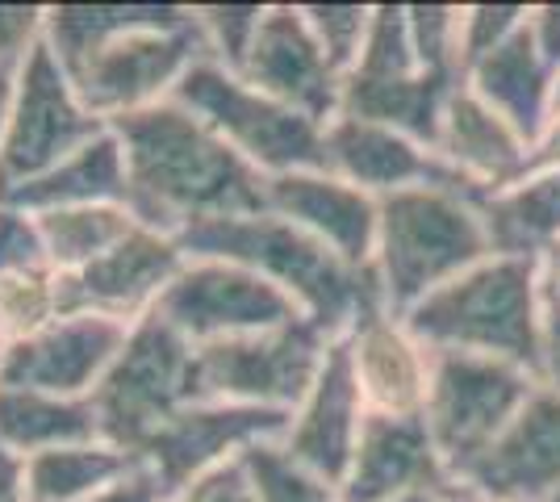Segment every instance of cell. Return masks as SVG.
<instances>
[{"mask_svg":"<svg viewBox=\"0 0 560 502\" xmlns=\"http://www.w3.org/2000/svg\"><path fill=\"white\" fill-rule=\"evenodd\" d=\"M172 101H180L188 114L210 126L238 160L256 167L264 180L323 167V130L318 121L293 114L289 105L259 93L238 72H226L210 59H197Z\"/></svg>","mask_w":560,"mask_h":502,"instance_id":"obj_7","label":"cell"},{"mask_svg":"<svg viewBox=\"0 0 560 502\" xmlns=\"http://www.w3.org/2000/svg\"><path fill=\"white\" fill-rule=\"evenodd\" d=\"M468 93L486 101L498 118H506L536 151L539 135L548 130V89H552V63L539 55L532 30L523 25L486 59H477L465 72Z\"/></svg>","mask_w":560,"mask_h":502,"instance_id":"obj_23","label":"cell"},{"mask_svg":"<svg viewBox=\"0 0 560 502\" xmlns=\"http://www.w3.org/2000/svg\"><path fill=\"white\" fill-rule=\"evenodd\" d=\"M180 247L185 256H218L252 268L330 339H339L364 311L385 306L369 268L339 260L330 247L272 210L206 222L188 231Z\"/></svg>","mask_w":560,"mask_h":502,"instance_id":"obj_3","label":"cell"},{"mask_svg":"<svg viewBox=\"0 0 560 502\" xmlns=\"http://www.w3.org/2000/svg\"><path fill=\"white\" fill-rule=\"evenodd\" d=\"M444 486H452V478L427 435L422 415H369L348 474L339 481V502H394Z\"/></svg>","mask_w":560,"mask_h":502,"instance_id":"obj_21","label":"cell"},{"mask_svg":"<svg viewBox=\"0 0 560 502\" xmlns=\"http://www.w3.org/2000/svg\"><path fill=\"white\" fill-rule=\"evenodd\" d=\"M431 151L477 197L506 189L532 167V143L506 118H498L486 101L468 93L465 84H456L447 96Z\"/></svg>","mask_w":560,"mask_h":502,"instance_id":"obj_22","label":"cell"},{"mask_svg":"<svg viewBox=\"0 0 560 502\" xmlns=\"http://www.w3.org/2000/svg\"><path fill=\"white\" fill-rule=\"evenodd\" d=\"M401 318L435 357L460 352V357L511 360L523 369H536L539 318H544L539 260L493 252L435 293H427Z\"/></svg>","mask_w":560,"mask_h":502,"instance_id":"obj_4","label":"cell"},{"mask_svg":"<svg viewBox=\"0 0 560 502\" xmlns=\"http://www.w3.org/2000/svg\"><path fill=\"white\" fill-rule=\"evenodd\" d=\"M47 4H0V72H18L43 43Z\"/></svg>","mask_w":560,"mask_h":502,"instance_id":"obj_38","label":"cell"},{"mask_svg":"<svg viewBox=\"0 0 560 502\" xmlns=\"http://www.w3.org/2000/svg\"><path fill=\"white\" fill-rule=\"evenodd\" d=\"M259 502H339V490L302 469L280 444H259L243 456Z\"/></svg>","mask_w":560,"mask_h":502,"instance_id":"obj_33","label":"cell"},{"mask_svg":"<svg viewBox=\"0 0 560 502\" xmlns=\"http://www.w3.org/2000/svg\"><path fill=\"white\" fill-rule=\"evenodd\" d=\"M364 419H369V407H364L360 389L351 382L348 357H343V348L335 339L314 385L305 389L302 402L289 410V423H284V435L277 444L302 469L318 474V478L339 490V481H343L351 465V453L360 444Z\"/></svg>","mask_w":560,"mask_h":502,"instance_id":"obj_19","label":"cell"},{"mask_svg":"<svg viewBox=\"0 0 560 502\" xmlns=\"http://www.w3.org/2000/svg\"><path fill=\"white\" fill-rule=\"evenodd\" d=\"M38 218V235L47 264L59 277H71L80 268L101 260L109 247L126 240L139 218L126 201H96V206H68V210H43Z\"/></svg>","mask_w":560,"mask_h":502,"instance_id":"obj_29","label":"cell"},{"mask_svg":"<svg viewBox=\"0 0 560 502\" xmlns=\"http://www.w3.org/2000/svg\"><path fill=\"white\" fill-rule=\"evenodd\" d=\"M38 264H47L43 235H38V218L30 214V210H22L18 201L0 197V272L38 268Z\"/></svg>","mask_w":560,"mask_h":502,"instance_id":"obj_37","label":"cell"},{"mask_svg":"<svg viewBox=\"0 0 560 502\" xmlns=\"http://www.w3.org/2000/svg\"><path fill=\"white\" fill-rule=\"evenodd\" d=\"M452 89H456V80L427 72L401 75V80H360V75H348L335 118L376 121V126L401 130V135H410V139L431 147Z\"/></svg>","mask_w":560,"mask_h":502,"instance_id":"obj_26","label":"cell"},{"mask_svg":"<svg viewBox=\"0 0 560 502\" xmlns=\"http://www.w3.org/2000/svg\"><path fill=\"white\" fill-rule=\"evenodd\" d=\"M43 43L105 126L172 101L188 68L206 59L192 4L151 0L47 4Z\"/></svg>","mask_w":560,"mask_h":502,"instance_id":"obj_1","label":"cell"},{"mask_svg":"<svg viewBox=\"0 0 560 502\" xmlns=\"http://www.w3.org/2000/svg\"><path fill=\"white\" fill-rule=\"evenodd\" d=\"M59 272L38 264V268H13L0 272V348L18 343L50 318H59Z\"/></svg>","mask_w":560,"mask_h":502,"instance_id":"obj_30","label":"cell"},{"mask_svg":"<svg viewBox=\"0 0 560 502\" xmlns=\"http://www.w3.org/2000/svg\"><path fill=\"white\" fill-rule=\"evenodd\" d=\"M13 75L18 72H0V143H4V121H9V101H13Z\"/></svg>","mask_w":560,"mask_h":502,"instance_id":"obj_46","label":"cell"},{"mask_svg":"<svg viewBox=\"0 0 560 502\" xmlns=\"http://www.w3.org/2000/svg\"><path fill=\"white\" fill-rule=\"evenodd\" d=\"M339 348L348 357L351 382L360 389L369 415H397V419L422 415L435 352L406 327L401 314L385 306L364 311L339 335Z\"/></svg>","mask_w":560,"mask_h":502,"instance_id":"obj_15","label":"cell"},{"mask_svg":"<svg viewBox=\"0 0 560 502\" xmlns=\"http://www.w3.org/2000/svg\"><path fill=\"white\" fill-rule=\"evenodd\" d=\"M264 210L289 218L293 226H302L305 235H314L339 260L355 268H369L373 260L381 201L327 167H302V172L272 176L264 189Z\"/></svg>","mask_w":560,"mask_h":502,"instance_id":"obj_18","label":"cell"},{"mask_svg":"<svg viewBox=\"0 0 560 502\" xmlns=\"http://www.w3.org/2000/svg\"><path fill=\"white\" fill-rule=\"evenodd\" d=\"M126 160V206L142 226L185 240L188 231L264 210L268 180L180 101L114 121Z\"/></svg>","mask_w":560,"mask_h":502,"instance_id":"obj_2","label":"cell"},{"mask_svg":"<svg viewBox=\"0 0 560 502\" xmlns=\"http://www.w3.org/2000/svg\"><path fill=\"white\" fill-rule=\"evenodd\" d=\"M180 268H185L180 240L139 222L101 260L71 277H59V306L63 314H96L121 327H135L147 314L160 311V297Z\"/></svg>","mask_w":560,"mask_h":502,"instance_id":"obj_13","label":"cell"},{"mask_svg":"<svg viewBox=\"0 0 560 502\" xmlns=\"http://www.w3.org/2000/svg\"><path fill=\"white\" fill-rule=\"evenodd\" d=\"M536 385L539 382L532 377V369L511 364V360L460 357V352L435 357L422 423L444 460L447 478L456 481L490 448L502 435V428L532 398Z\"/></svg>","mask_w":560,"mask_h":502,"instance_id":"obj_8","label":"cell"},{"mask_svg":"<svg viewBox=\"0 0 560 502\" xmlns=\"http://www.w3.org/2000/svg\"><path fill=\"white\" fill-rule=\"evenodd\" d=\"M527 30L536 38L539 55L560 68V4H532L527 9Z\"/></svg>","mask_w":560,"mask_h":502,"instance_id":"obj_41","label":"cell"},{"mask_svg":"<svg viewBox=\"0 0 560 502\" xmlns=\"http://www.w3.org/2000/svg\"><path fill=\"white\" fill-rule=\"evenodd\" d=\"M264 13L268 4H192V25H197L206 59L226 72H243L247 55L256 47Z\"/></svg>","mask_w":560,"mask_h":502,"instance_id":"obj_31","label":"cell"},{"mask_svg":"<svg viewBox=\"0 0 560 502\" xmlns=\"http://www.w3.org/2000/svg\"><path fill=\"white\" fill-rule=\"evenodd\" d=\"M544 502H560V490H552V494H548Z\"/></svg>","mask_w":560,"mask_h":502,"instance_id":"obj_50","label":"cell"},{"mask_svg":"<svg viewBox=\"0 0 560 502\" xmlns=\"http://www.w3.org/2000/svg\"><path fill=\"white\" fill-rule=\"evenodd\" d=\"M419 55H415V38H410V22H406V4H373V22H369V38L348 75L360 80H401V75H419ZM431 75V72H427Z\"/></svg>","mask_w":560,"mask_h":502,"instance_id":"obj_32","label":"cell"},{"mask_svg":"<svg viewBox=\"0 0 560 502\" xmlns=\"http://www.w3.org/2000/svg\"><path fill=\"white\" fill-rule=\"evenodd\" d=\"M160 499H164L160 481L151 478L147 469H139V474H130L126 481H117L114 490H105V494H96L89 502H160Z\"/></svg>","mask_w":560,"mask_h":502,"instance_id":"obj_42","label":"cell"},{"mask_svg":"<svg viewBox=\"0 0 560 502\" xmlns=\"http://www.w3.org/2000/svg\"><path fill=\"white\" fill-rule=\"evenodd\" d=\"M532 4H465L460 9V80L465 72L498 50L506 38H514L527 25Z\"/></svg>","mask_w":560,"mask_h":502,"instance_id":"obj_36","label":"cell"},{"mask_svg":"<svg viewBox=\"0 0 560 502\" xmlns=\"http://www.w3.org/2000/svg\"><path fill=\"white\" fill-rule=\"evenodd\" d=\"M188 402H197V348L160 314H147L126 331L109 373L93 389L101 440L139 456Z\"/></svg>","mask_w":560,"mask_h":502,"instance_id":"obj_6","label":"cell"},{"mask_svg":"<svg viewBox=\"0 0 560 502\" xmlns=\"http://www.w3.org/2000/svg\"><path fill=\"white\" fill-rule=\"evenodd\" d=\"M539 277H544V293L560 302V243L539 260Z\"/></svg>","mask_w":560,"mask_h":502,"instance_id":"obj_45","label":"cell"},{"mask_svg":"<svg viewBox=\"0 0 560 502\" xmlns=\"http://www.w3.org/2000/svg\"><path fill=\"white\" fill-rule=\"evenodd\" d=\"M284 423H289V415H277V410L197 398L185 410H176L164 428L142 444L139 465L167 494V490L201 478L218 465L243 460L259 444H277L284 435Z\"/></svg>","mask_w":560,"mask_h":502,"instance_id":"obj_12","label":"cell"},{"mask_svg":"<svg viewBox=\"0 0 560 502\" xmlns=\"http://www.w3.org/2000/svg\"><path fill=\"white\" fill-rule=\"evenodd\" d=\"M9 201H18L30 214L68 210V206H96V201H126V160H121L114 126L101 130L93 143H84L63 164L43 172L38 180L9 192Z\"/></svg>","mask_w":560,"mask_h":502,"instance_id":"obj_27","label":"cell"},{"mask_svg":"<svg viewBox=\"0 0 560 502\" xmlns=\"http://www.w3.org/2000/svg\"><path fill=\"white\" fill-rule=\"evenodd\" d=\"M486 256H493V247L481 197L452 185L381 197L369 272L385 311L406 314Z\"/></svg>","mask_w":560,"mask_h":502,"instance_id":"obj_5","label":"cell"},{"mask_svg":"<svg viewBox=\"0 0 560 502\" xmlns=\"http://www.w3.org/2000/svg\"><path fill=\"white\" fill-rule=\"evenodd\" d=\"M101 130L109 126L80 101L68 68L50 55L47 43H38L13 75V101L0 143V197L63 164Z\"/></svg>","mask_w":560,"mask_h":502,"instance_id":"obj_10","label":"cell"},{"mask_svg":"<svg viewBox=\"0 0 560 502\" xmlns=\"http://www.w3.org/2000/svg\"><path fill=\"white\" fill-rule=\"evenodd\" d=\"M481 502H511V499H481Z\"/></svg>","mask_w":560,"mask_h":502,"instance_id":"obj_51","label":"cell"},{"mask_svg":"<svg viewBox=\"0 0 560 502\" xmlns=\"http://www.w3.org/2000/svg\"><path fill=\"white\" fill-rule=\"evenodd\" d=\"M101 440L93 398H63L43 389L0 385V444L22 460Z\"/></svg>","mask_w":560,"mask_h":502,"instance_id":"obj_25","label":"cell"},{"mask_svg":"<svg viewBox=\"0 0 560 502\" xmlns=\"http://www.w3.org/2000/svg\"><path fill=\"white\" fill-rule=\"evenodd\" d=\"M160 502H259V499H256V486H252V474H247V460H231V465H218L210 474L167 490Z\"/></svg>","mask_w":560,"mask_h":502,"instance_id":"obj_39","label":"cell"},{"mask_svg":"<svg viewBox=\"0 0 560 502\" xmlns=\"http://www.w3.org/2000/svg\"><path fill=\"white\" fill-rule=\"evenodd\" d=\"M160 318L172 323L192 348L284 327L302 311L252 268L218 256H185V268L160 297Z\"/></svg>","mask_w":560,"mask_h":502,"instance_id":"obj_11","label":"cell"},{"mask_svg":"<svg viewBox=\"0 0 560 502\" xmlns=\"http://www.w3.org/2000/svg\"><path fill=\"white\" fill-rule=\"evenodd\" d=\"M498 256L544 260L560 243V164H532L514 185L481 197Z\"/></svg>","mask_w":560,"mask_h":502,"instance_id":"obj_24","label":"cell"},{"mask_svg":"<svg viewBox=\"0 0 560 502\" xmlns=\"http://www.w3.org/2000/svg\"><path fill=\"white\" fill-rule=\"evenodd\" d=\"M323 167L343 176L355 189L373 192L376 201L406 189H427V185L465 189L427 143L360 118L327 121V130H323Z\"/></svg>","mask_w":560,"mask_h":502,"instance_id":"obj_20","label":"cell"},{"mask_svg":"<svg viewBox=\"0 0 560 502\" xmlns=\"http://www.w3.org/2000/svg\"><path fill=\"white\" fill-rule=\"evenodd\" d=\"M536 382L560 394V302L544 293V318H539V348H536Z\"/></svg>","mask_w":560,"mask_h":502,"instance_id":"obj_40","label":"cell"},{"mask_svg":"<svg viewBox=\"0 0 560 502\" xmlns=\"http://www.w3.org/2000/svg\"><path fill=\"white\" fill-rule=\"evenodd\" d=\"M444 502H481V494H472L468 486H456V481H452L444 490Z\"/></svg>","mask_w":560,"mask_h":502,"instance_id":"obj_48","label":"cell"},{"mask_svg":"<svg viewBox=\"0 0 560 502\" xmlns=\"http://www.w3.org/2000/svg\"><path fill=\"white\" fill-rule=\"evenodd\" d=\"M444 490H419V494H406V499H394V502H444Z\"/></svg>","mask_w":560,"mask_h":502,"instance_id":"obj_49","label":"cell"},{"mask_svg":"<svg viewBox=\"0 0 560 502\" xmlns=\"http://www.w3.org/2000/svg\"><path fill=\"white\" fill-rule=\"evenodd\" d=\"M532 164H560V121H548V130L532 151Z\"/></svg>","mask_w":560,"mask_h":502,"instance_id":"obj_44","label":"cell"},{"mask_svg":"<svg viewBox=\"0 0 560 502\" xmlns=\"http://www.w3.org/2000/svg\"><path fill=\"white\" fill-rule=\"evenodd\" d=\"M0 352H4V348H0Z\"/></svg>","mask_w":560,"mask_h":502,"instance_id":"obj_52","label":"cell"},{"mask_svg":"<svg viewBox=\"0 0 560 502\" xmlns=\"http://www.w3.org/2000/svg\"><path fill=\"white\" fill-rule=\"evenodd\" d=\"M330 339L310 318L197 348V398L289 415L314 385Z\"/></svg>","mask_w":560,"mask_h":502,"instance_id":"obj_9","label":"cell"},{"mask_svg":"<svg viewBox=\"0 0 560 502\" xmlns=\"http://www.w3.org/2000/svg\"><path fill=\"white\" fill-rule=\"evenodd\" d=\"M130 327L96 314H59L0 352V385L93 398Z\"/></svg>","mask_w":560,"mask_h":502,"instance_id":"obj_14","label":"cell"},{"mask_svg":"<svg viewBox=\"0 0 560 502\" xmlns=\"http://www.w3.org/2000/svg\"><path fill=\"white\" fill-rule=\"evenodd\" d=\"M302 17L318 50L327 55V63L348 80L364 50V38H369L373 4H302Z\"/></svg>","mask_w":560,"mask_h":502,"instance_id":"obj_35","label":"cell"},{"mask_svg":"<svg viewBox=\"0 0 560 502\" xmlns=\"http://www.w3.org/2000/svg\"><path fill=\"white\" fill-rule=\"evenodd\" d=\"M460 9L465 4H406L419 68L460 84Z\"/></svg>","mask_w":560,"mask_h":502,"instance_id":"obj_34","label":"cell"},{"mask_svg":"<svg viewBox=\"0 0 560 502\" xmlns=\"http://www.w3.org/2000/svg\"><path fill=\"white\" fill-rule=\"evenodd\" d=\"M548 121H560V68H552V89H548Z\"/></svg>","mask_w":560,"mask_h":502,"instance_id":"obj_47","label":"cell"},{"mask_svg":"<svg viewBox=\"0 0 560 502\" xmlns=\"http://www.w3.org/2000/svg\"><path fill=\"white\" fill-rule=\"evenodd\" d=\"M0 502H34L25 481V460L0 444Z\"/></svg>","mask_w":560,"mask_h":502,"instance_id":"obj_43","label":"cell"},{"mask_svg":"<svg viewBox=\"0 0 560 502\" xmlns=\"http://www.w3.org/2000/svg\"><path fill=\"white\" fill-rule=\"evenodd\" d=\"M139 469V456H130L109 440H89V444L30 456L25 460V481H30V499L34 502H89L105 490H114L117 481H126Z\"/></svg>","mask_w":560,"mask_h":502,"instance_id":"obj_28","label":"cell"},{"mask_svg":"<svg viewBox=\"0 0 560 502\" xmlns=\"http://www.w3.org/2000/svg\"><path fill=\"white\" fill-rule=\"evenodd\" d=\"M481 499L544 502L560 490V394L536 385L523 410L456 478Z\"/></svg>","mask_w":560,"mask_h":502,"instance_id":"obj_17","label":"cell"},{"mask_svg":"<svg viewBox=\"0 0 560 502\" xmlns=\"http://www.w3.org/2000/svg\"><path fill=\"white\" fill-rule=\"evenodd\" d=\"M243 80L256 84L259 93L289 105L293 114L327 126L339 114L343 75L327 63L318 50L310 25L302 17V4H268L264 25L256 34V47L243 63Z\"/></svg>","mask_w":560,"mask_h":502,"instance_id":"obj_16","label":"cell"}]
</instances>
